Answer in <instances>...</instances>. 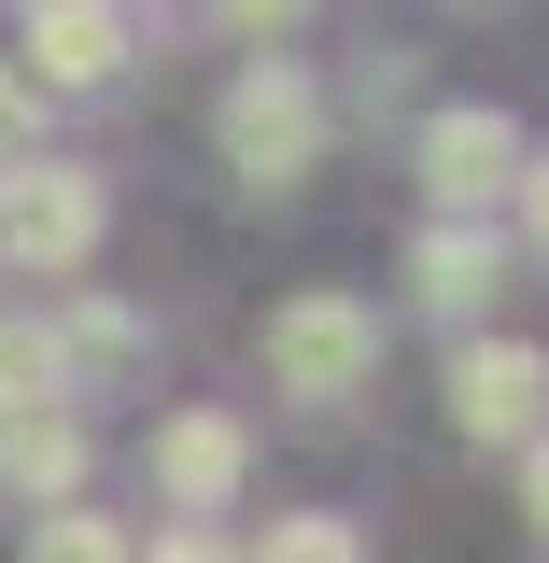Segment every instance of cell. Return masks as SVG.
<instances>
[{
    "label": "cell",
    "mask_w": 549,
    "mask_h": 563,
    "mask_svg": "<svg viewBox=\"0 0 549 563\" xmlns=\"http://www.w3.org/2000/svg\"><path fill=\"white\" fill-rule=\"evenodd\" d=\"M366 366H381V310H366V296L310 282V296H282V310H268V380L296 395V409L366 395Z\"/></svg>",
    "instance_id": "cell-1"
},
{
    "label": "cell",
    "mask_w": 549,
    "mask_h": 563,
    "mask_svg": "<svg viewBox=\"0 0 549 563\" xmlns=\"http://www.w3.org/2000/svg\"><path fill=\"white\" fill-rule=\"evenodd\" d=\"M0 254H14L29 282H70L85 254H99V184H85V169H43V155L0 169Z\"/></svg>",
    "instance_id": "cell-2"
},
{
    "label": "cell",
    "mask_w": 549,
    "mask_h": 563,
    "mask_svg": "<svg viewBox=\"0 0 549 563\" xmlns=\"http://www.w3.org/2000/svg\"><path fill=\"white\" fill-rule=\"evenodd\" d=\"M310 155H325V99H310L282 57H254L240 85H226V169H254V184H296Z\"/></svg>",
    "instance_id": "cell-3"
},
{
    "label": "cell",
    "mask_w": 549,
    "mask_h": 563,
    "mask_svg": "<svg viewBox=\"0 0 549 563\" xmlns=\"http://www.w3.org/2000/svg\"><path fill=\"white\" fill-rule=\"evenodd\" d=\"M422 184H437V211H493L507 184H521V128L480 113V99H451V113L422 128Z\"/></svg>",
    "instance_id": "cell-4"
},
{
    "label": "cell",
    "mask_w": 549,
    "mask_h": 563,
    "mask_svg": "<svg viewBox=\"0 0 549 563\" xmlns=\"http://www.w3.org/2000/svg\"><path fill=\"white\" fill-rule=\"evenodd\" d=\"M29 85H57V99H85V85H113L128 70V14L113 0H29Z\"/></svg>",
    "instance_id": "cell-5"
},
{
    "label": "cell",
    "mask_w": 549,
    "mask_h": 563,
    "mask_svg": "<svg viewBox=\"0 0 549 563\" xmlns=\"http://www.w3.org/2000/svg\"><path fill=\"white\" fill-rule=\"evenodd\" d=\"M536 409H549V366H536L521 339H480L465 366H451V422H465L480 451H521V437H536Z\"/></svg>",
    "instance_id": "cell-6"
},
{
    "label": "cell",
    "mask_w": 549,
    "mask_h": 563,
    "mask_svg": "<svg viewBox=\"0 0 549 563\" xmlns=\"http://www.w3.org/2000/svg\"><path fill=\"white\" fill-rule=\"evenodd\" d=\"M155 493H169L184 521H211V507L240 493V422L226 409H169L155 422Z\"/></svg>",
    "instance_id": "cell-7"
},
{
    "label": "cell",
    "mask_w": 549,
    "mask_h": 563,
    "mask_svg": "<svg viewBox=\"0 0 549 563\" xmlns=\"http://www.w3.org/2000/svg\"><path fill=\"white\" fill-rule=\"evenodd\" d=\"M409 282H422V310L465 324V310L493 296V225H480V211H437V225L409 240Z\"/></svg>",
    "instance_id": "cell-8"
},
{
    "label": "cell",
    "mask_w": 549,
    "mask_h": 563,
    "mask_svg": "<svg viewBox=\"0 0 549 563\" xmlns=\"http://www.w3.org/2000/svg\"><path fill=\"white\" fill-rule=\"evenodd\" d=\"M43 352H57V395H99V380H128V366H141V310L85 296L70 324H43Z\"/></svg>",
    "instance_id": "cell-9"
},
{
    "label": "cell",
    "mask_w": 549,
    "mask_h": 563,
    "mask_svg": "<svg viewBox=\"0 0 549 563\" xmlns=\"http://www.w3.org/2000/svg\"><path fill=\"white\" fill-rule=\"evenodd\" d=\"M85 479V422H57V409H0V493H70Z\"/></svg>",
    "instance_id": "cell-10"
},
{
    "label": "cell",
    "mask_w": 549,
    "mask_h": 563,
    "mask_svg": "<svg viewBox=\"0 0 549 563\" xmlns=\"http://www.w3.org/2000/svg\"><path fill=\"white\" fill-rule=\"evenodd\" d=\"M254 563H366V536H352L339 507H296V521H268V536H254Z\"/></svg>",
    "instance_id": "cell-11"
},
{
    "label": "cell",
    "mask_w": 549,
    "mask_h": 563,
    "mask_svg": "<svg viewBox=\"0 0 549 563\" xmlns=\"http://www.w3.org/2000/svg\"><path fill=\"white\" fill-rule=\"evenodd\" d=\"M29 563H128V536H113L99 507H57V521L29 536Z\"/></svg>",
    "instance_id": "cell-12"
},
{
    "label": "cell",
    "mask_w": 549,
    "mask_h": 563,
    "mask_svg": "<svg viewBox=\"0 0 549 563\" xmlns=\"http://www.w3.org/2000/svg\"><path fill=\"white\" fill-rule=\"evenodd\" d=\"M57 395V352H43V324H0V409H43Z\"/></svg>",
    "instance_id": "cell-13"
},
{
    "label": "cell",
    "mask_w": 549,
    "mask_h": 563,
    "mask_svg": "<svg viewBox=\"0 0 549 563\" xmlns=\"http://www.w3.org/2000/svg\"><path fill=\"white\" fill-rule=\"evenodd\" d=\"M29 155H43V85L0 57V169H29Z\"/></svg>",
    "instance_id": "cell-14"
},
{
    "label": "cell",
    "mask_w": 549,
    "mask_h": 563,
    "mask_svg": "<svg viewBox=\"0 0 549 563\" xmlns=\"http://www.w3.org/2000/svg\"><path fill=\"white\" fill-rule=\"evenodd\" d=\"M128 563H240V550H226L211 521H169V536H155V550H128Z\"/></svg>",
    "instance_id": "cell-15"
},
{
    "label": "cell",
    "mask_w": 549,
    "mask_h": 563,
    "mask_svg": "<svg viewBox=\"0 0 549 563\" xmlns=\"http://www.w3.org/2000/svg\"><path fill=\"white\" fill-rule=\"evenodd\" d=\"M521 521L549 536V437H521Z\"/></svg>",
    "instance_id": "cell-16"
},
{
    "label": "cell",
    "mask_w": 549,
    "mask_h": 563,
    "mask_svg": "<svg viewBox=\"0 0 549 563\" xmlns=\"http://www.w3.org/2000/svg\"><path fill=\"white\" fill-rule=\"evenodd\" d=\"M296 14H310V0H226V29H254V43H268V29H296Z\"/></svg>",
    "instance_id": "cell-17"
},
{
    "label": "cell",
    "mask_w": 549,
    "mask_h": 563,
    "mask_svg": "<svg viewBox=\"0 0 549 563\" xmlns=\"http://www.w3.org/2000/svg\"><path fill=\"white\" fill-rule=\"evenodd\" d=\"M521 225H536V254H549V155H521Z\"/></svg>",
    "instance_id": "cell-18"
}]
</instances>
